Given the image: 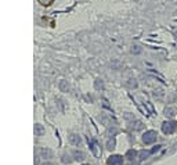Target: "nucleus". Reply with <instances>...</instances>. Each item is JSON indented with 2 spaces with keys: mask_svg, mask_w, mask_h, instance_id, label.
<instances>
[{
  "mask_svg": "<svg viewBox=\"0 0 177 165\" xmlns=\"http://www.w3.org/2000/svg\"><path fill=\"white\" fill-rule=\"evenodd\" d=\"M165 115L166 117H173V115H176V108H172V107L166 108L165 110Z\"/></svg>",
  "mask_w": 177,
  "mask_h": 165,
  "instance_id": "nucleus-10",
  "label": "nucleus"
},
{
  "mask_svg": "<svg viewBox=\"0 0 177 165\" xmlns=\"http://www.w3.org/2000/svg\"><path fill=\"white\" fill-rule=\"evenodd\" d=\"M132 53H133V54H140V53H141V47H140V46H132Z\"/></svg>",
  "mask_w": 177,
  "mask_h": 165,
  "instance_id": "nucleus-14",
  "label": "nucleus"
},
{
  "mask_svg": "<svg viewBox=\"0 0 177 165\" xmlns=\"http://www.w3.org/2000/svg\"><path fill=\"white\" fill-rule=\"evenodd\" d=\"M69 141H71L72 144H75V146H79L80 144V141H82V139H80V136H78V135H75V133H72V135L69 136Z\"/></svg>",
  "mask_w": 177,
  "mask_h": 165,
  "instance_id": "nucleus-5",
  "label": "nucleus"
},
{
  "mask_svg": "<svg viewBox=\"0 0 177 165\" xmlns=\"http://www.w3.org/2000/svg\"><path fill=\"white\" fill-rule=\"evenodd\" d=\"M161 147H162V146H159V144H158V146H155V147H154V149L151 150V154H155V153H158V151L161 150Z\"/></svg>",
  "mask_w": 177,
  "mask_h": 165,
  "instance_id": "nucleus-17",
  "label": "nucleus"
},
{
  "mask_svg": "<svg viewBox=\"0 0 177 165\" xmlns=\"http://www.w3.org/2000/svg\"><path fill=\"white\" fill-rule=\"evenodd\" d=\"M43 133H44L43 125H40V124H36V125H35V136H42Z\"/></svg>",
  "mask_w": 177,
  "mask_h": 165,
  "instance_id": "nucleus-6",
  "label": "nucleus"
},
{
  "mask_svg": "<svg viewBox=\"0 0 177 165\" xmlns=\"http://www.w3.org/2000/svg\"><path fill=\"white\" fill-rule=\"evenodd\" d=\"M73 158L76 160V161H82V160H85V153H82V151H73Z\"/></svg>",
  "mask_w": 177,
  "mask_h": 165,
  "instance_id": "nucleus-8",
  "label": "nucleus"
},
{
  "mask_svg": "<svg viewBox=\"0 0 177 165\" xmlns=\"http://www.w3.org/2000/svg\"><path fill=\"white\" fill-rule=\"evenodd\" d=\"M39 3L43 4V6H48V4L53 3V0H39Z\"/></svg>",
  "mask_w": 177,
  "mask_h": 165,
  "instance_id": "nucleus-16",
  "label": "nucleus"
},
{
  "mask_svg": "<svg viewBox=\"0 0 177 165\" xmlns=\"http://www.w3.org/2000/svg\"><path fill=\"white\" fill-rule=\"evenodd\" d=\"M88 143H90V146H91V150L94 154H98V150H97V144L94 140H88Z\"/></svg>",
  "mask_w": 177,
  "mask_h": 165,
  "instance_id": "nucleus-13",
  "label": "nucleus"
},
{
  "mask_svg": "<svg viewBox=\"0 0 177 165\" xmlns=\"http://www.w3.org/2000/svg\"><path fill=\"white\" fill-rule=\"evenodd\" d=\"M157 137H158V133L155 130H147L143 135V141L145 144H152V143L157 141Z\"/></svg>",
  "mask_w": 177,
  "mask_h": 165,
  "instance_id": "nucleus-1",
  "label": "nucleus"
},
{
  "mask_svg": "<svg viewBox=\"0 0 177 165\" xmlns=\"http://www.w3.org/2000/svg\"><path fill=\"white\" fill-rule=\"evenodd\" d=\"M43 165H54V164H51V162H44Z\"/></svg>",
  "mask_w": 177,
  "mask_h": 165,
  "instance_id": "nucleus-19",
  "label": "nucleus"
},
{
  "mask_svg": "<svg viewBox=\"0 0 177 165\" xmlns=\"http://www.w3.org/2000/svg\"><path fill=\"white\" fill-rule=\"evenodd\" d=\"M71 161H72V160L69 157V154H64V155H62V162H64V164H69Z\"/></svg>",
  "mask_w": 177,
  "mask_h": 165,
  "instance_id": "nucleus-15",
  "label": "nucleus"
},
{
  "mask_svg": "<svg viewBox=\"0 0 177 165\" xmlns=\"http://www.w3.org/2000/svg\"><path fill=\"white\" fill-rule=\"evenodd\" d=\"M83 165H88V164H83Z\"/></svg>",
  "mask_w": 177,
  "mask_h": 165,
  "instance_id": "nucleus-21",
  "label": "nucleus"
},
{
  "mask_svg": "<svg viewBox=\"0 0 177 165\" xmlns=\"http://www.w3.org/2000/svg\"><path fill=\"white\" fill-rule=\"evenodd\" d=\"M60 89L62 90V92H68L69 85H67V82H65V81H61V83H60Z\"/></svg>",
  "mask_w": 177,
  "mask_h": 165,
  "instance_id": "nucleus-12",
  "label": "nucleus"
},
{
  "mask_svg": "<svg viewBox=\"0 0 177 165\" xmlns=\"http://www.w3.org/2000/svg\"><path fill=\"white\" fill-rule=\"evenodd\" d=\"M96 88L97 89H102V82H101V83H100V79H97V81H96Z\"/></svg>",
  "mask_w": 177,
  "mask_h": 165,
  "instance_id": "nucleus-18",
  "label": "nucleus"
},
{
  "mask_svg": "<svg viewBox=\"0 0 177 165\" xmlns=\"http://www.w3.org/2000/svg\"><path fill=\"white\" fill-rule=\"evenodd\" d=\"M174 36H176V39H177V32H176V33H174Z\"/></svg>",
  "mask_w": 177,
  "mask_h": 165,
  "instance_id": "nucleus-20",
  "label": "nucleus"
},
{
  "mask_svg": "<svg viewBox=\"0 0 177 165\" xmlns=\"http://www.w3.org/2000/svg\"><path fill=\"white\" fill-rule=\"evenodd\" d=\"M149 154H151V151H148V150H141L140 154H138V157H140L141 161H144V160H147V158L149 157Z\"/></svg>",
  "mask_w": 177,
  "mask_h": 165,
  "instance_id": "nucleus-7",
  "label": "nucleus"
},
{
  "mask_svg": "<svg viewBox=\"0 0 177 165\" xmlns=\"http://www.w3.org/2000/svg\"><path fill=\"white\" fill-rule=\"evenodd\" d=\"M137 157V153H136V150H129L127 153H126V158L129 160V161H133L134 158Z\"/></svg>",
  "mask_w": 177,
  "mask_h": 165,
  "instance_id": "nucleus-9",
  "label": "nucleus"
},
{
  "mask_svg": "<svg viewBox=\"0 0 177 165\" xmlns=\"http://www.w3.org/2000/svg\"><path fill=\"white\" fill-rule=\"evenodd\" d=\"M176 129H177V122H174V121H166L162 124V132L166 133V135L173 133Z\"/></svg>",
  "mask_w": 177,
  "mask_h": 165,
  "instance_id": "nucleus-2",
  "label": "nucleus"
},
{
  "mask_svg": "<svg viewBox=\"0 0 177 165\" xmlns=\"http://www.w3.org/2000/svg\"><path fill=\"white\" fill-rule=\"evenodd\" d=\"M108 165H123V157L122 155H118V154H113L108 158Z\"/></svg>",
  "mask_w": 177,
  "mask_h": 165,
  "instance_id": "nucleus-4",
  "label": "nucleus"
},
{
  "mask_svg": "<svg viewBox=\"0 0 177 165\" xmlns=\"http://www.w3.org/2000/svg\"><path fill=\"white\" fill-rule=\"evenodd\" d=\"M37 154L40 155V158H43V160H50V158H53V155H54V153H53L50 149H39L37 150Z\"/></svg>",
  "mask_w": 177,
  "mask_h": 165,
  "instance_id": "nucleus-3",
  "label": "nucleus"
},
{
  "mask_svg": "<svg viewBox=\"0 0 177 165\" xmlns=\"http://www.w3.org/2000/svg\"><path fill=\"white\" fill-rule=\"evenodd\" d=\"M113 147H115V139L113 137H111L108 141H107V149H109V150H112Z\"/></svg>",
  "mask_w": 177,
  "mask_h": 165,
  "instance_id": "nucleus-11",
  "label": "nucleus"
}]
</instances>
